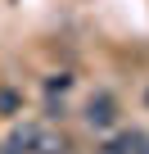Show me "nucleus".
Segmentation results:
<instances>
[{
	"mask_svg": "<svg viewBox=\"0 0 149 154\" xmlns=\"http://www.w3.org/2000/svg\"><path fill=\"white\" fill-rule=\"evenodd\" d=\"M18 104H23V95H18V91H0V118H14V113H18Z\"/></svg>",
	"mask_w": 149,
	"mask_h": 154,
	"instance_id": "39448f33",
	"label": "nucleus"
},
{
	"mask_svg": "<svg viewBox=\"0 0 149 154\" xmlns=\"http://www.w3.org/2000/svg\"><path fill=\"white\" fill-rule=\"evenodd\" d=\"M68 149H72L68 136H45L41 131V140H36V154H68Z\"/></svg>",
	"mask_w": 149,
	"mask_h": 154,
	"instance_id": "20e7f679",
	"label": "nucleus"
},
{
	"mask_svg": "<svg viewBox=\"0 0 149 154\" xmlns=\"http://www.w3.org/2000/svg\"><path fill=\"white\" fill-rule=\"evenodd\" d=\"M82 118H86L91 131H109V127L118 122V100H113L109 91H100V95L86 100V113H82Z\"/></svg>",
	"mask_w": 149,
	"mask_h": 154,
	"instance_id": "f257e3e1",
	"label": "nucleus"
},
{
	"mask_svg": "<svg viewBox=\"0 0 149 154\" xmlns=\"http://www.w3.org/2000/svg\"><path fill=\"white\" fill-rule=\"evenodd\" d=\"M36 140H41V127H14L5 140H0V154H36Z\"/></svg>",
	"mask_w": 149,
	"mask_h": 154,
	"instance_id": "f03ea898",
	"label": "nucleus"
},
{
	"mask_svg": "<svg viewBox=\"0 0 149 154\" xmlns=\"http://www.w3.org/2000/svg\"><path fill=\"white\" fill-rule=\"evenodd\" d=\"M145 104H149V91H145Z\"/></svg>",
	"mask_w": 149,
	"mask_h": 154,
	"instance_id": "423d86ee",
	"label": "nucleus"
},
{
	"mask_svg": "<svg viewBox=\"0 0 149 154\" xmlns=\"http://www.w3.org/2000/svg\"><path fill=\"white\" fill-rule=\"evenodd\" d=\"M140 140H145L140 131H118V136H109L95 154H140Z\"/></svg>",
	"mask_w": 149,
	"mask_h": 154,
	"instance_id": "7ed1b4c3",
	"label": "nucleus"
}]
</instances>
